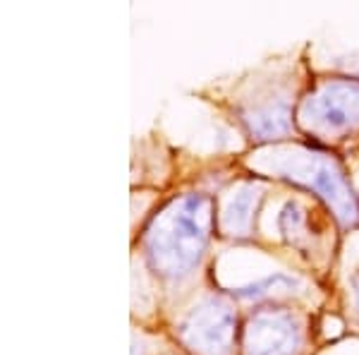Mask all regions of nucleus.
I'll use <instances>...</instances> for the list:
<instances>
[{
    "mask_svg": "<svg viewBox=\"0 0 359 355\" xmlns=\"http://www.w3.org/2000/svg\"><path fill=\"white\" fill-rule=\"evenodd\" d=\"M299 324L290 312L264 310L254 314L245 331L247 355H294L299 351Z\"/></svg>",
    "mask_w": 359,
    "mask_h": 355,
    "instance_id": "obj_5",
    "label": "nucleus"
},
{
    "mask_svg": "<svg viewBox=\"0 0 359 355\" xmlns=\"http://www.w3.org/2000/svg\"><path fill=\"white\" fill-rule=\"evenodd\" d=\"M235 310L221 298H206L180 324V336L196 355H230L235 339Z\"/></svg>",
    "mask_w": 359,
    "mask_h": 355,
    "instance_id": "obj_3",
    "label": "nucleus"
},
{
    "mask_svg": "<svg viewBox=\"0 0 359 355\" xmlns=\"http://www.w3.org/2000/svg\"><path fill=\"white\" fill-rule=\"evenodd\" d=\"M245 123L257 139H276L292 130L290 106L285 101H271L245 113Z\"/></svg>",
    "mask_w": 359,
    "mask_h": 355,
    "instance_id": "obj_6",
    "label": "nucleus"
},
{
    "mask_svg": "<svg viewBox=\"0 0 359 355\" xmlns=\"http://www.w3.org/2000/svg\"><path fill=\"white\" fill-rule=\"evenodd\" d=\"M355 300H357V307H359V278L355 281Z\"/></svg>",
    "mask_w": 359,
    "mask_h": 355,
    "instance_id": "obj_9",
    "label": "nucleus"
},
{
    "mask_svg": "<svg viewBox=\"0 0 359 355\" xmlns=\"http://www.w3.org/2000/svg\"><path fill=\"white\" fill-rule=\"evenodd\" d=\"M271 161V168L278 173H283L285 178H292L297 183H304L309 188H314L323 200L328 202V207L335 212L343 224H352L359 217L357 202L352 197L350 188L345 183V176L340 171V166L333 159H328L326 154H316L309 149H292V151H280V154Z\"/></svg>",
    "mask_w": 359,
    "mask_h": 355,
    "instance_id": "obj_2",
    "label": "nucleus"
},
{
    "mask_svg": "<svg viewBox=\"0 0 359 355\" xmlns=\"http://www.w3.org/2000/svg\"><path fill=\"white\" fill-rule=\"evenodd\" d=\"M299 118L309 130L340 132L359 127V82L333 79L302 103Z\"/></svg>",
    "mask_w": 359,
    "mask_h": 355,
    "instance_id": "obj_4",
    "label": "nucleus"
},
{
    "mask_svg": "<svg viewBox=\"0 0 359 355\" xmlns=\"http://www.w3.org/2000/svg\"><path fill=\"white\" fill-rule=\"evenodd\" d=\"M259 200L257 185H245L237 195L230 200V205L223 212V231L228 235H247L249 226H252L254 205Z\"/></svg>",
    "mask_w": 359,
    "mask_h": 355,
    "instance_id": "obj_7",
    "label": "nucleus"
},
{
    "mask_svg": "<svg viewBox=\"0 0 359 355\" xmlns=\"http://www.w3.org/2000/svg\"><path fill=\"white\" fill-rule=\"evenodd\" d=\"M278 286L294 288L297 286V281H294L292 276H285V273H271V276H266L264 281H257V283L245 286V288H237V290H233V293L237 295V298L252 300V298H264V295H269L271 290H276Z\"/></svg>",
    "mask_w": 359,
    "mask_h": 355,
    "instance_id": "obj_8",
    "label": "nucleus"
},
{
    "mask_svg": "<svg viewBox=\"0 0 359 355\" xmlns=\"http://www.w3.org/2000/svg\"><path fill=\"white\" fill-rule=\"evenodd\" d=\"M211 200L187 195L168 205L147 233V254L156 273L180 278L204 257L211 231Z\"/></svg>",
    "mask_w": 359,
    "mask_h": 355,
    "instance_id": "obj_1",
    "label": "nucleus"
}]
</instances>
